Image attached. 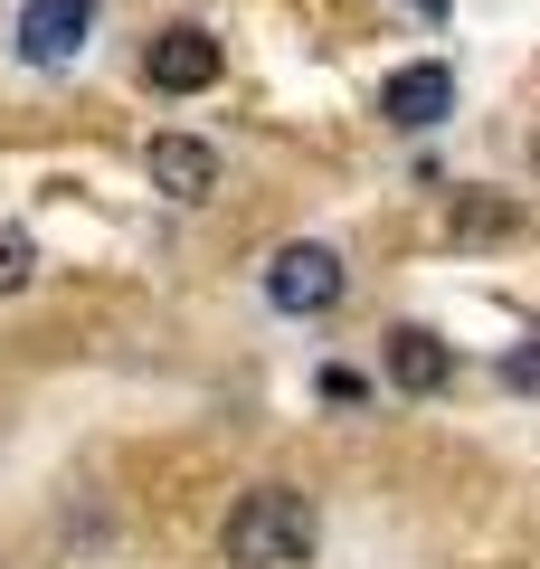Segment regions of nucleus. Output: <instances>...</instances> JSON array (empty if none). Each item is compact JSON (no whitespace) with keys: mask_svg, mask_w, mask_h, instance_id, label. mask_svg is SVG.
Masks as SVG:
<instances>
[{"mask_svg":"<svg viewBox=\"0 0 540 569\" xmlns=\"http://www.w3.org/2000/svg\"><path fill=\"white\" fill-rule=\"evenodd\" d=\"M10 284H29V238L20 228H0V295H10Z\"/></svg>","mask_w":540,"mask_h":569,"instance_id":"obj_10","label":"nucleus"},{"mask_svg":"<svg viewBox=\"0 0 540 569\" xmlns=\"http://www.w3.org/2000/svg\"><path fill=\"white\" fill-rule=\"evenodd\" d=\"M142 77H152L161 96H200V86H219V39H209V29H161V39L142 48Z\"/></svg>","mask_w":540,"mask_h":569,"instance_id":"obj_3","label":"nucleus"},{"mask_svg":"<svg viewBox=\"0 0 540 569\" xmlns=\"http://www.w3.org/2000/svg\"><path fill=\"white\" fill-rule=\"evenodd\" d=\"M313 389H322V408H360V399H370V380H360L351 361H332V370H322Z\"/></svg>","mask_w":540,"mask_h":569,"instance_id":"obj_8","label":"nucleus"},{"mask_svg":"<svg viewBox=\"0 0 540 569\" xmlns=\"http://www.w3.org/2000/svg\"><path fill=\"white\" fill-rule=\"evenodd\" d=\"M446 104H456V77H446L437 58H418V67H399V77L380 86V114L399 123V133H427V123H437Z\"/></svg>","mask_w":540,"mask_h":569,"instance_id":"obj_5","label":"nucleus"},{"mask_svg":"<svg viewBox=\"0 0 540 569\" xmlns=\"http://www.w3.org/2000/svg\"><path fill=\"white\" fill-rule=\"evenodd\" d=\"M266 305L276 313H332L341 305V257L313 247V238L276 247V257H266Z\"/></svg>","mask_w":540,"mask_h":569,"instance_id":"obj_2","label":"nucleus"},{"mask_svg":"<svg viewBox=\"0 0 540 569\" xmlns=\"http://www.w3.org/2000/svg\"><path fill=\"white\" fill-rule=\"evenodd\" d=\"M502 389H521V399H540V332H531V342L512 351V361H502Z\"/></svg>","mask_w":540,"mask_h":569,"instance_id":"obj_9","label":"nucleus"},{"mask_svg":"<svg viewBox=\"0 0 540 569\" xmlns=\"http://www.w3.org/2000/svg\"><path fill=\"white\" fill-rule=\"evenodd\" d=\"M142 162H152V190H171V200H209L219 190V152L200 133H161Z\"/></svg>","mask_w":540,"mask_h":569,"instance_id":"obj_6","label":"nucleus"},{"mask_svg":"<svg viewBox=\"0 0 540 569\" xmlns=\"http://www.w3.org/2000/svg\"><path fill=\"white\" fill-rule=\"evenodd\" d=\"M313 541H322L313 493H294V485H247L238 512H228V531H219V560H228V569H313Z\"/></svg>","mask_w":540,"mask_h":569,"instance_id":"obj_1","label":"nucleus"},{"mask_svg":"<svg viewBox=\"0 0 540 569\" xmlns=\"http://www.w3.org/2000/svg\"><path fill=\"white\" fill-rule=\"evenodd\" d=\"M86 29H96V0H39V10H20V58L29 67H67L86 48Z\"/></svg>","mask_w":540,"mask_h":569,"instance_id":"obj_4","label":"nucleus"},{"mask_svg":"<svg viewBox=\"0 0 540 569\" xmlns=\"http://www.w3.org/2000/svg\"><path fill=\"white\" fill-rule=\"evenodd\" d=\"M446 370H456V351H446L437 332H418V323H399V332H389V380H399L408 399L446 389Z\"/></svg>","mask_w":540,"mask_h":569,"instance_id":"obj_7","label":"nucleus"}]
</instances>
